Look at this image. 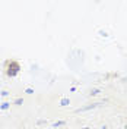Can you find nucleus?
Masks as SVG:
<instances>
[{
  "label": "nucleus",
  "instance_id": "f257e3e1",
  "mask_svg": "<svg viewBox=\"0 0 127 129\" xmlns=\"http://www.w3.org/2000/svg\"><path fill=\"white\" fill-rule=\"evenodd\" d=\"M21 71V64L18 63L16 60H9L6 62V75L9 78H15L16 75Z\"/></svg>",
  "mask_w": 127,
  "mask_h": 129
},
{
  "label": "nucleus",
  "instance_id": "f03ea898",
  "mask_svg": "<svg viewBox=\"0 0 127 129\" xmlns=\"http://www.w3.org/2000/svg\"><path fill=\"white\" fill-rule=\"evenodd\" d=\"M102 104V103H94V104H89V106H85V107H80L76 110V113L79 112H88V110H92V109H96V107H99V106Z\"/></svg>",
  "mask_w": 127,
  "mask_h": 129
},
{
  "label": "nucleus",
  "instance_id": "7ed1b4c3",
  "mask_svg": "<svg viewBox=\"0 0 127 129\" xmlns=\"http://www.w3.org/2000/svg\"><path fill=\"white\" fill-rule=\"evenodd\" d=\"M69 104H70V100H69V98L64 97V98L60 100V106H61V107H66V106H69Z\"/></svg>",
  "mask_w": 127,
  "mask_h": 129
},
{
  "label": "nucleus",
  "instance_id": "20e7f679",
  "mask_svg": "<svg viewBox=\"0 0 127 129\" xmlns=\"http://www.w3.org/2000/svg\"><path fill=\"white\" fill-rule=\"evenodd\" d=\"M64 125H66V122L64 120H58V122H56V123H53V128L58 129L60 126H64Z\"/></svg>",
  "mask_w": 127,
  "mask_h": 129
},
{
  "label": "nucleus",
  "instance_id": "39448f33",
  "mask_svg": "<svg viewBox=\"0 0 127 129\" xmlns=\"http://www.w3.org/2000/svg\"><path fill=\"white\" fill-rule=\"evenodd\" d=\"M101 92V89L99 88H94V89H91V95H98Z\"/></svg>",
  "mask_w": 127,
  "mask_h": 129
},
{
  "label": "nucleus",
  "instance_id": "423d86ee",
  "mask_svg": "<svg viewBox=\"0 0 127 129\" xmlns=\"http://www.w3.org/2000/svg\"><path fill=\"white\" fill-rule=\"evenodd\" d=\"M9 106H10V103H2V104H0V109H2V110H8Z\"/></svg>",
  "mask_w": 127,
  "mask_h": 129
},
{
  "label": "nucleus",
  "instance_id": "0eeeda50",
  "mask_svg": "<svg viewBox=\"0 0 127 129\" xmlns=\"http://www.w3.org/2000/svg\"><path fill=\"white\" fill-rule=\"evenodd\" d=\"M22 103H24V100H22V98H16V100H15V104L16 106H21Z\"/></svg>",
  "mask_w": 127,
  "mask_h": 129
},
{
  "label": "nucleus",
  "instance_id": "6e6552de",
  "mask_svg": "<svg viewBox=\"0 0 127 129\" xmlns=\"http://www.w3.org/2000/svg\"><path fill=\"white\" fill-rule=\"evenodd\" d=\"M25 92H26V94H34V89H32V88H26Z\"/></svg>",
  "mask_w": 127,
  "mask_h": 129
},
{
  "label": "nucleus",
  "instance_id": "1a4fd4ad",
  "mask_svg": "<svg viewBox=\"0 0 127 129\" xmlns=\"http://www.w3.org/2000/svg\"><path fill=\"white\" fill-rule=\"evenodd\" d=\"M2 95L6 97V95H9V92H8V91H2Z\"/></svg>",
  "mask_w": 127,
  "mask_h": 129
},
{
  "label": "nucleus",
  "instance_id": "9d476101",
  "mask_svg": "<svg viewBox=\"0 0 127 129\" xmlns=\"http://www.w3.org/2000/svg\"><path fill=\"white\" fill-rule=\"evenodd\" d=\"M82 129H89V128H82Z\"/></svg>",
  "mask_w": 127,
  "mask_h": 129
},
{
  "label": "nucleus",
  "instance_id": "9b49d317",
  "mask_svg": "<svg viewBox=\"0 0 127 129\" xmlns=\"http://www.w3.org/2000/svg\"><path fill=\"white\" fill-rule=\"evenodd\" d=\"M58 129H64V128H58Z\"/></svg>",
  "mask_w": 127,
  "mask_h": 129
}]
</instances>
